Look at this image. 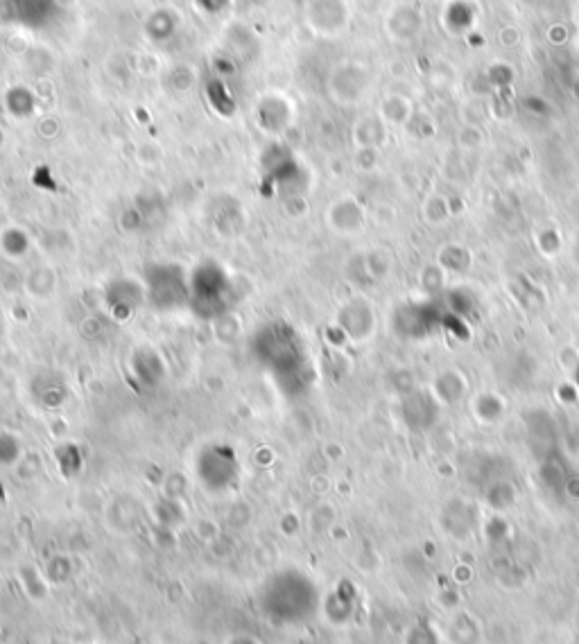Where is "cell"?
<instances>
[{"label": "cell", "mask_w": 579, "mask_h": 644, "mask_svg": "<svg viewBox=\"0 0 579 644\" xmlns=\"http://www.w3.org/2000/svg\"><path fill=\"white\" fill-rule=\"evenodd\" d=\"M399 328L405 337H426L437 328V315L428 308V303H410L401 310Z\"/></svg>", "instance_id": "obj_1"}, {"label": "cell", "mask_w": 579, "mask_h": 644, "mask_svg": "<svg viewBox=\"0 0 579 644\" xmlns=\"http://www.w3.org/2000/svg\"><path fill=\"white\" fill-rule=\"evenodd\" d=\"M444 642L451 644H478L480 642V624L469 613H457L448 620L444 631Z\"/></svg>", "instance_id": "obj_2"}, {"label": "cell", "mask_w": 579, "mask_h": 644, "mask_svg": "<svg viewBox=\"0 0 579 644\" xmlns=\"http://www.w3.org/2000/svg\"><path fill=\"white\" fill-rule=\"evenodd\" d=\"M403 644H446L444 633L428 620H417L405 631Z\"/></svg>", "instance_id": "obj_3"}, {"label": "cell", "mask_w": 579, "mask_h": 644, "mask_svg": "<svg viewBox=\"0 0 579 644\" xmlns=\"http://www.w3.org/2000/svg\"><path fill=\"white\" fill-rule=\"evenodd\" d=\"M575 382H577V387H579V364H577V369H575Z\"/></svg>", "instance_id": "obj_4"}, {"label": "cell", "mask_w": 579, "mask_h": 644, "mask_svg": "<svg viewBox=\"0 0 579 644\" xmlns=\"http://www.w3.org/2000/svg\"><path fill=\"white\" fill-rule=\"evenodd\" d=\"M577 260H579V240H577Z\"/></svg>", "instance_id": "obj_5"}]
</instances>
